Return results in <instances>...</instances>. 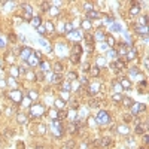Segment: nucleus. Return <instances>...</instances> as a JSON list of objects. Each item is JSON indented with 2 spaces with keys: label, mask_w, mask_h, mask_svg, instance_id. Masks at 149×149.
Here are the masks:
<instances>
[{
  "label": "nucleus",
  "mask_w": 149,
  "mask_h": 149,
  "mask_svg": "<svg viewBox=\"0 0 149 149\" xmlns=\"http://www.w3.org/2000/svg\"><path fill=\"white\" fill-rule=\"evenodd\" d=\"M112 119H110V116H109V113L106 110H101V112H99V115H97V122L99 124H107V122H110Z\"/></svg>",
  "instance_id": "obj_1"
},
{
  "label": "nucleus",
  "mask_w": 149,
  "mask_h": 149,
  "mask_svg": "<svg viewBox=\"0 0 149 149\" xmlns=\"http://www.w3.org/2000/svg\"><path fill=\"white\" fill-rule=\"evenodd\" d=\"M145 110H146V104H143V103H134V104L131 106V112H133V115L139 113V112H145Z\"/></svg>",
  "instance_id": "obj_2"
},
{
  "label": "nucleus",
  "mask_w": 149,
  "mask_h": 149,
  "mask_svg": "<svg viewBox=\"0 0 149 149\" xmlns=\"http://www.w3.org/2000/svg\"><path fill=\"white\" fill-rule=\"evenodd\" d=\"M125 57H127L125 60H128V61H130V60H134V58L137 57V49H136V48H133V46H131V48H128V49H127V55H125Z\"/></svg>",
  "instance_id": "obj_3"
},
{
  "label": "nucleus",
  "mask_w": 149,
  "mask_h": 149,
  "mask_svg": "<svg viewBox=\"0 0 149 149\" xmlns=\"http://www.w3.org/2000/svg\"><path fill=\"white\" fill-rule=\"evenodd\" d=\"M31 54H33V51H31L30 48H21V49H20V57H21L23 60H27Z\"/></svg>",
  "instance_id": "obj_4"
},
{
  "label": "nucleus",
  "mask_w": 149,
  "mask_h": 149,
  "mask_svg": "<svg viewBox=\"0 0 149 149\" xmlns=\"http://www.w3.org/2000/svg\"><path fill=\"white\" fill-rule=\"evenodd\" d=\"M101 16V13L100 12H97V11H88L87 12V18H88V20H99V18Z\"/></svg>",
  "instance_id": "obj_5"
},
{
  "label": "nucleus",
  "mask_w": 149,
  "mask_h": 149,
  "mask_svg": "<svg viewBox=\"0 0 149 149\" xmlns=\"http://www.w3.org/2000/svg\"><path fill=\"white\" fill-rule=\"evenodd\" d=\"M11 99H12L15 103H20V101H21V92H20V91H12Z\"/></svg>",
  "instance_id": "obj_6"
},
{
  "label": "nucleus",
  "mask_w": 149,
  "mask_h": 149,
  "mask_svg": "<svg viewBox=\"0 0 149 149\" xmlns=\"http://www.w3.org/2000/svg\"><path fill=\"white\" fill-rule=\"evenodd\" d=\"M136 133L137 134H146V124H137L136 125Z\"/></svg>",
  "instance_id": "obj_7"
},
{
  "label": "nucleus",
  "mask_w": 149,
  "mask_h": 149,
  "mask_svg": "<svg viewBox=\"0 0 149 149\" xmlns=\"http://www.w3.org/2000/svg\"><path fill=\"white\" fill-rule=\"evenodd\" d=\"M139 12H140V5H133V8L130 9V15H131V16L137 15Z\"/></svg>",
  "instance_id": "obj_8"
},
{
  "label": "nucleus",
  "mask_w": 149,
  "mask_h": 149,
  "mask_svg": "<svg viewBox=\"0 0 149 149\" xmlns=\"http://www.w3.org/2000/svg\"><path fill=\"white\" fill-rule=\"evenodd\" d=\"M136 31H137V34H140V36H145L146 37V25H142V27H136Z\"/></svg>",
  "instance_id": "obj_9"
},
{
  "label": "nucleus",
  "mask_w": 149,
  "mask_h": 149,
  "mask_svg": "<svg viewBox=\"0 0 149 149\" xmlns=\"http://www.w3.org/2000/svg\"><path fill=\"white\" fill-rule=\"evenodd\" d=\"M100 74V69L97 67V66H94V67H91V76H94V78H97Z\"/></svg>",
  "instance_id": "obj_10"
},
{
  "label": "nucleus",
  "mask_w": 149,
  "mask_h": 149,
  "mask_svg": "<svg viewBox=\"0 0 149 149\" xmlns=\"http://www.w3.org/2000/svg\"><path fill=\"white\" fill-rule=\"evenodd\" d=\"M100 145H101V146H110V145H112V139H109V137H104V139H101Z\"/></svg>",
  "instance_id": "obj_11"
},
{
  "label": "nucleus",
  "mask_w": 149,
  "mask_h": 149,
  "mask_svg": "<svg viewBox=\"0 0 149 149\" xmlns=\"http://www.w3.org/2000/svg\"><path fill=\"white\" fill-rule=\"evenodd\" d=\"M60 81H61V74H60V73H54V74H52V82H54V84H58Z\"/></svg>",
  "instance_id": "obj_12"
},
{
  "label": "nucleus",
  "mask_w": 149,
  "mask_h": 149,
  "mask_svg": "<svg viewBox=\"0 0 149 149\" xmlns=\"http://www.w3.org/2000/svg\"><path fill=\"white\" fill-rule=\"evenodd\" d=\"M54 70H55V73H61L63 72V64L61 63H55L54 64Z\"/></svg>",
  "instance_id": "obj_13"
},
{
  "label": "nucleus",
  "mask_w": 149,
  "mask_h": 149,
  "mask_svg": "<svg viewBox=\"0 0 149 149\" xmlns=\"http://www.w3.org/2000/svg\"><path fill=\"white\" fill-rule=\"evenodd\" d=\"M31 24H33L34 27H39V25H40V18H39V16H34L33 20H31Z\"/></svg>",
  "instance_id": "obj_14"
},
{
  "label": "nucleus",
  "mask_w": 149,
  "mask_h": 149,
  "mask_svg": "<svg viewBox=\"0 0 149 149\" xmlns=\"http://www.w3.org/2000/svg\"><path fill=\"white\" fill-rule=\"evenodd\" d=\"M124 104H125V106H128V107H131V106L134 104V101H133L131 99H130V97H125V99H124Z\"/></svg>",
  "instance_id": "obj_15"
},
{
  "label": "nucleus",
  "mask_w": 149,
  "mask_h": 149,
  "mask_svg": "<svg viewBox=\"0 0 149 149\" xmlns=\"http://www.w3.org/2000/svg\"><path fill=\"white\" fill-rule=\"evenodd\" d=\"M121 85H122L124 88H127V89H130V88H131V84L128 82V79H122V81H121Z\"/></svg>",
  "instance_id": "obj_16"
},
{
  "label": "nucleus",
  "mask_w": 149,
  "mask_h": 149,
  "mask_svg": "<svg viewBox=\"0 0 149 149\" xmlns=\"http://www.w3.org/2000/svg\"><path fill=\"white\" fill-rule=\"evenodd\" d=\"M24 9H25L24 18H25V20H30V16H31V8H24Z\"/></svg>",
  "instance_id": "obj_17"
},
{
  "label": "nucleus",
  "mask_w": 149,
  "mask_h": 149,
  "mask_svg": "<svg viewBox=\"0 0 149 149\" xmlns=\"http://www.w3.org/2000/svg\"><path fill=\"white\" fill-rule=\"evenodd\" d=\"M107 45H109V46H112V48L115 46V39H113L112 36H107Z\"/></svg>",
  "instance_id": "obj_18"
},
{
  "label": "nucleus",
  "mask_w": 149,
  "mask_h": 149,
  "mask_svg": "<svg viewBox=\"0 0 149 149\" xmlns=\"http://www.w3.org/2000/svg\"><path fill=\"white\" fill-rule=\"evenodd\" d=\"M85 40H87L89 45H92V42H94V39H92V36H91V34H85ZM89 45H88V46H89Z\"/></svg>",
  "instance_id": "obj_19"
},
{
  "label": "nucleus",
  "mask_w": 149,
  "mask_h": 149,
  "mask_svg": "<svg viewBox=\"0 0 149 149\" xmlns=\"http://www.w3.org/2000/svg\"><path fill=\"white\" fill-rule=\"evenodd\" d=\"M92 107H99V104H100V100L99 99H96V100H91V103H89Z\"/></svg>",
  "instance_id": "obj_20"
},
{
  "label": "nucleus",
  "mask_w": 149,
  "mask_h": 149,
  "mask_svg": "<svg viewBox=\"0 0 149 149\" xmlns=\"http://www.w3.org/2000/svg\"><path fill=\"white\" fill-rule=\"evenodd\" d=\"M69 131H70L72 134H74V133H76V131H78V130H76V124H74V122H73V124L70 125V130H69Z\"/></svg>",
  "instance_id": "obj_21"
},
{
  "label": "nucleus",
  "mask_w": 149,
  "mask_h": 149,
  "mask_svg": "<svg viewBox=\"0 0 149 149\" xmlns=\"http://www.w3.org/2000/svg\"><path fill=\"white\" fill-rule=\"evenodd\" d=\"M40 8H42L40 11H48V8H49V3H48V2H43V3L40 5Z\"/></svg>",
  "instance_id": "obj_22"
},
{
  "label": "nucleus",
  "mask_w": 149,
  "mask_h": 149,
  "mask_svg": "<svg viewBox=\"0 0 149 149\" xmlns=\"http://www.w3.org/2000/svg\"><path fill=\"white\" fill-rule=\"evenodd\" d=\"M37 31H39L40 34H46V28H45V27H42V25L37 27Z\"/></svg>",
  "instance_id": "obj_23"
},
{
  "label": "nucleus",
  "mask_w": 149,
  "mask_h": 149,
  "mask_svg": "<svg viewBox=\"0 0 149 149\" xmlns=\"http://www.w3.org/2000/svg\"><path fill=\"white\" fill-rule=\"evenodd\" d=\"M116 131H118V133H125V134H127V133H128V128H127V127H119V130H116Z\"/></svg>",
  "instance_id": "obj_24"
},
{
  "label": "nucleus",
  "mask_w": 149,
  "mask_h": 149,
  "mask_svg": "<svg viewBox=\"0 0 149 149\" xmlns=\"http://www.w3.org/2000/svg\"><path fill=\"white\" fill-rule=\"evenodd\" d=\"M55 106H57V109H63V107H64L63 100H57V104H55Z\"/></svg>",
  "instance_id": "obj_25"
},
{
  "label": "nucleus",
  "mask_w": 149,
  "mask_h": 149,
  "mask_svg": "<svg viewBox=\"0 0 149 149\" xmlns=\"http://www.w3.org/2000/svg\"><path fill=\"white\" fill-rule=\"evenodd\" d=\"M116 55H118V54H116V49H110V51H109V57L113 58V57H116Z\"/></svg>",
  "instance_id": "obj_26"
},
{
  "label": "nucleus",
  "mask_w": 149,
  "mask_h": 149,
  "mask_svg": "<svg viewBox=\"0 0 149 149\" xmlns=\"http://www.w3.org/2000/svg\"><path fill=\"white\" fill-rule=\"evenodd\" d=\"M63 88H64V89H66V92H69V91H70V82H69V81H67V82H66V84H64V85H63Z\"/></svg>",
  "instance_id": "obj_27"
},
{
  "label": "nucleus",
  "mask_w": 149,
  "mask_h": 149,
  "mask_svg": "<svg viewBox=\"0 0 149 149\" xmlns=\"http://www.w3.org/2000/svg\"><path fill=\"white\" fill-rule=\"evenodd\" d=\"M82 27H84V28H89V27H91V23H89V21H84V23H82Z\"/></svg>",
  "instance_id": "obj_28"
},
{
  "label": "nucleus",
  "mask_w": 149,
  "mask_h": 149,
  "mask_svg": "<svg viewBox=\"0 0 149 149\" xmlns=\"http://www.w3.org/2000/svg\"><path fill=\"white\" fill-rule=\"evenodd\" d=\"M45 128H46V127H45L43 124H42V125H39V133H42V134H45V131H46V130H45Z\"/></svg>",
  "instance_id": "obj_29"
},
{
  "label": "nucleus",
  "mask_w": 149,
  "mask_h": 149,
  "mask_svg": "<svg viewBox=\"0 0 149 149\" xmlns=\"http://www.w3.org/2000/svg\"><path fill=\"white\" fill-rule=\"evenodd\" d=\"M69 78H70V79H76V78H78V74L74 73V72H72V73H69Z\"/></svg>",
  "instance_id": "obj_30"
},
{
  "label": "nucleus",
  "mask_w": 149,
  "mask_h": 149,
  "mask_svg": "<svg viewBox=\"0 0 149 149\" xmlns=\"http://www.w3.org/2000/svg\"><path fill=\"white\" fill-rule=\"evenodd\" d=\"M113 100H115V101H121V100H122V97H121L119 94H115V96H113Z\"/></svg>",
  "instance_id": "obj_31"
},
{
  "label": "nucleus",
  "mask_w": 149,
  "mask_h": 149,
  "mask_svg": "<svg viewBox=\"0 0 149 149\" xmlns=\"http://www.w3.org/2000/svg\"><path fill=\"white\" fill-rule=\"evenodd\" d=\"M124 121H125V122L131 121V115H124Z\"/></svg>",
  "instance_id": "obj_32"
},
{
  "label": "nucleus",
  "mask_w": 149,
  "mask_h": 149,
  "mask_svg": "<svg viewBox=\"0 0 149 149\" xmlns=\"http://www.w3.org/2000/svg\"><path fill=\"white\" fill-rule=\"evenodd\" d=\"M66 31H72V25L70 24H66Z\"/></svg>",
  "instance_id": "obj_33"
},
{
  "label": "nucleus",
  "mask_w": 149,
  "mask_h": 149,
  "mask_svg": "<svg viewBox=\"0 0 149 149\" xmlns=\"http://www.w3.org/2000/svg\"><path fill=\"white\" fill-rule=\"evenodd\" d=\"M46 28H48V30H52L54 27H52V24H51V23H48V24H46Z\"/></svg>",
  "instance_id": "obj_34"
},
{
  "label": "nucleus",
  "mask_w": 149,
  "mask_h": 149,
  "mask_svg": "<svg viewBox=\"0 0 149 149\" xmlns=\"http://www.w3.org/2000/svg\"><path fill=\"white\" fill-rule=\"evenodd\" d=\"M143 142H145V143H148V142H149V137H148V134H145V137H143Z\"/></svg>",
  "instance_id": "obj_35"
},
{
  "label": "nucleus",
  "mask_w": 149,
  "mask_h": 149,
  "mask_svg": "<svg viewBox=\"0 0 149 149\" xmlns=\"http://www.w3.org/2000/svg\"><path fill=\"white\" fill-rule=\"evenodd\" d=\"M140 149H145V148H140Z\"/></svg>",
  "instance_id": "obj_36"
},
{
  "label": "nucleus",
  "mask_w": 149,
  "mask_h": 149,
  "mask_svg": "<svg viewBox=\"0 0 149 149\" xmlns=\"http://www.w3.org/2000/svg\"><path fill=\"white\" fill-rule=\"evenodd\" d=\"M64 149H69V148H64Z\"/></svg>",
  "instance_id": "obj_37"
}]
</instances>
